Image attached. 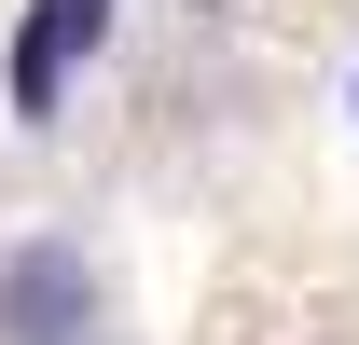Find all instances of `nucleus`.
I'll return each instance as SVG.
<instances>
[{
	"label": "nucleus",
	"instance_id": "obj_1",
	"mask_svg": "<svg viewBox=\"0 0 359 345\" xmlns=\"http://www.w3.org/2000/svg\"><path fill=\"white\" fill-rule=\"evenodd\" d=\"M0 345H97V262L83 235H28L0 262Z\"/></svg>",
	"mask_w": 359,
	"mask_h": 345
},
{
	"label": "nucleus",
	"instance_id": "obj_2",
	"mask_svg": "<svg viewBox=\"0 0 359 345\" xmlns=\"http://www.w3.org/2000/svg\"><path fill=\"white\" fill-rule=\"evenodd\" d=\"M97 28H111V0H42V14L14 28V111H28V125L55 111V83H69V55H83Z\"/></svg>",
	"mask_w": 359,
	"mask_h": 345
}]
</instances>
